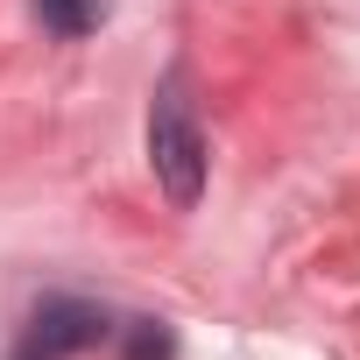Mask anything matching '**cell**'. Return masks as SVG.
<instances>
[{"mask_svg": "<svg viewBox=\"0 0 360 360\" xmlns=\"http://www.w3.org/2000/svg\"><path fill=\"white\" fill-rule=\"evenodd\" d=\"M36 15H43L50 36L78 43V36H92V29L106 22V0H36Z\"/></svg>", "mask_w": 360, "mask_h": 360, "instance_id": "3", "label": "cell"}, {"mask_svg": "<svg viewBox=\"0 0 360 360\" xmlns=\"http://www.w3.org/2000/svg\"><path fill=\"white\" fill-rule=\"evenodd\" d=\"M15 360H57V353H50V346H36V339H29V346H15Z\"/></svg>", "mask_w": 360, "mask_h": 360, "instance_id": "5", "label": "cell"}, {"mask_svg": "<svg viewBox=\"0 0 360 360\" xmlns=\"http://www.w3.org/2000/svg\"><path fill=\"white\" fill-rule=\"evenodd\" d=\"M176 346H169V325L162 318H134L127 325V346H120V360H169Z\"/></svg>", "mask_w": 360, "mask_h": 360, "instance_id": "4", "label": "cell"}, {"mask_svg": "<svg viewBox=\"0 0 360 360\" xmlns=\"http://www.w3.org/2000/svg\"><path fill=\"white\" fill-rule=\"evenodd\" d=\"M99 332H106V318H99V304H85V297H43V311H36V346H50L57 360L64 353H78V346H99Z\"/></svg>", "mask_w": 360, "mask_h": 360, "instance_id": "2", "label": "cell"}, {"mask_svg": "<svg viewBox=\"0 0 360 360\" xmlns=\"http://www.w3.org/2000/svg\"><path fill=\"white\" fill-rule=\"evenodd\" d=\"M148 169L176 212H191L198 191H205V134H198V113L184 99V78H162L155 106H148Z\"/></svg>", "mask_w": 360, "mask_h": 360, "instance_id": "1", "label": "cell"}]
</instances>
